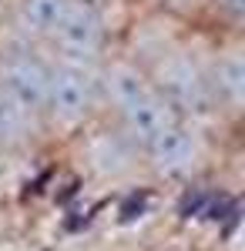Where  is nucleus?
I'll return each instance as SVG.
<instances>
[{
  "mask_svg": "<svg viewBox=\"0 0 245 251\" xmlns=\"http://www.w3.org/2000/svg\"><path fill=\"white\" fill-rule=\"evenodd\" d=\"M145 151H148L158 174L182 177V174H191L202 164V157H205V137H202L195 121L175 117L161 134L151 137L148 144H145Z\"/></svg>",
  "mask_w": 245,
  "mask_h": 251,
  "instance_id": "39448f33",
  "label": "nucleus"
},
{
  "mask_svg": "<svg viewBox=\"0 0 245 251\" xmlns=\"http://www.w3.org/2000/svg\"><path fill=\"white\" fill-rule=\"evenodd\" d=\"M104 17L91 0H71L67 14L61 17L57 30L51 34V44L57 50V60H77V64H97L104 50Z\"/></svg>",
  "mask_w": 245,
  "mask_h": 251,
  "instance_id": "20e7f679",
  "label": "nucleus"
},
{
  "mask_svg": "<svg viewBox=\"0 0 245 251\" xmlns=\"http://www.w3.org/2000/svg\"><path fill=\"white\" fill-rule=\"evenodd\" d=\"M34 121H37V114L24 111L17 100H10L0 91V148H17L24 141H31Z\"/></svg>",
  "mask_w": 245,
  "mask_h": 251,
  "instance_id": "1a4fd4ad",
  "label": "nucleus"
},
{
  "mask_svg": "<svg viewBox=\"0 0 245 251\" xmlns=\"http://www.w3.org/2000/svg\"><path fill=\"white\" fill-rule=\"evenodd\" d=\"M97 94H101V71L97 64H77V60H54L47 77L44 114L57 127H77L91 114Z\"/></svg>",
  "mask_w": 245,
  "mask_h": 251,
  "instance_id": "f03ea898",
  "label": "nucleus"
},
{
  "mask_svg": "<svg viewBox=\"0 0 245 251\" xmlns=\"http://www.w3.org/2000/svg\"><path fill=\"white\" fill-rule=\"evenodd\" d=\"M208 74V91H212V100L215 107H225L232 114L242 111V100H245V60L242 50H225L218 54V60L205 67Z\"/></svg>",
  "mask_w": 245,
  "mask_h": 251,
  "instance_id": "0eeeda50",
  "label": "nucleus"
},
{
  "mask_svg": "<svg viewBox=\"0 0 245 251\" xmlns=\"http://www.w3.org/2000/svg\"><path fill=\"white\" fill-rule=\"evenodd\" d=\"M151 84L171 104V111L178 117H185V121H195L198 124V121L212 117V111H215L205 67L191 57V54H185V50H175V54L158 60Z\"/></svg>",
  "mask_w": 245,
  "mask_h": 251,
  "instance_id": "7ed1b4c3",
  "label": "nucleus"
},
{
  "mask_svg": "<svg viewBox=\"0 0 245 251\" xmlns=\"http://www.w3.org/2000/svg\"><path fill=\"white\" fill-rule=\"evenodd\" d=\"M47 77H51V64L44 57H37L34 50H27V47L7 50L0 57V91L37 117L44 114Z\"/></svg>",
  "mask_w": 245,
  "mask_h": 251,
  "instance_id": "423d86ee",
  "label": "nucleus"
},
{
  "mask_svg": "<svg viewBox=\"0 0 245 251\" xmlns=\"http://www.w3.org/2000/svg\"><path fill=\"white\" fill-rule=\"evenodd\" d=\"M71 0H14V20L20 34L34 40H51Z\"/></svg>",
  "mask_w": 245,
  "mask_h": 251,
  "instance_id": "6e6552de",
  "label": "nucleus"
},
{
  "mask_svg": "<svg viewBox=\"0 0 245 251\" xmlns=\"http://www.w3.org/2000/svg\"><path fill=\"white\" fill-rule=\"evenodd\" d=\"M101 91L114 104L124 134L131 137L134 144H141V148L151 137H158L178 117L171 111L168 100L158 94V87L151 84L148 74L138 71L134 64H124V60L108 64L101 71Z\"/></svg>",
  "mask_w": 245,
  "mask_h": 251,
  "instance_id": "f257e3e1",
  "label": "nucleus"
},
{
  "mask_svg": "<svg viewBox=\"0 0 245 251\" xmlns=\"http://www.w3.org/2000/svg\"><path fill=\"white\" fill-rule=\"evenodd\" d=\"M215 7L225 14L232 24H239L242 20V14H245V0H215Z\"/></svg>",
  "mask_w": 245,
  "mask_h": 251,
  "instance_id": "9d476101",
  "label": "nucleus"
}]
</instances>
